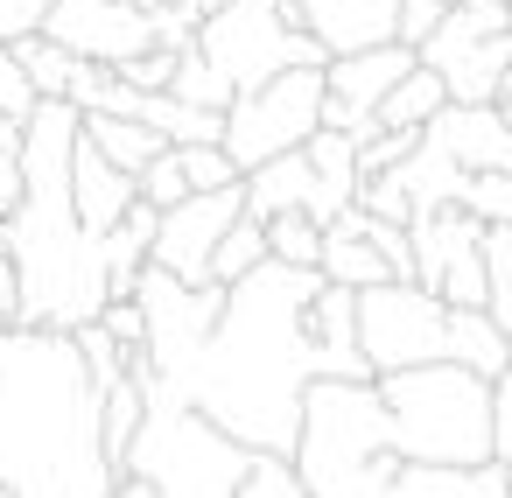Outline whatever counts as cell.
I'll return each mask as SVG.
<instances>
[{"instance_id": "obj_1", "label": "cell", "mask_w": 512, "mask_h": 498, "mask_svg": "<svg viewBox=\"0 0 512 498\" xmlns=\"http://www.w3.org/2000/svg\"><path fill=\"white\" fill-rule=\"evenodd\" d=\"M323 274L316 267H281L267 260L239 288H225V316L211 323L204 351L176 372L155 379L183 407H197L218 435H232L253 456H295L302 442V400L323 379V351L309 337V302Z\"/></svg>"}, {"instance_id": "obj_2", "label": "cell", "mask_w": 512, "mask_h": 498, "mask_svg": "<svg viewBox=\"0 0 512 498\" xmlns=\"http://www.w3.org/2000/svg\"><path fill=\"white\" fill-rule=\"evenodd\" d=\"M0 484L15 498H113L120 484L99 442V386L64 330H0Z\"/></svg>"}, {"instance_id": "obj_3", "label": "cell", "mask_w": 512, "mask_h": 498, "mask_svg": "<svg viewBox=\"0 0 512 498\" xmlns=\"http://www.w3.org/2000/svg\"><path fill=\"white\" fill-rule=\"evenodd\" d=\"M85 113L71 99H43L29 113L22 141V204L8 211L0 246L15 253L22 274V323L29 330H85L106 316V239L78 225L71 204V155H78Z\"/></svg>"}, {"instance_id": "obj_4", "label": "cell", "mask_w": 512, "mask_h": 498, "mask_svg": "<svg viewBox=\"0 0 512 498\" xmlns=\"http://www.w3.org/2000/svg\"><path fill=\"white\" fill-rule=\"evenodd\" d=\"M295 470H302L309 498H512V477L498 463L456 470V463L393 456L386 407H379L372 379H316L309 386Z\"/></svg>"}, {"instance_id": "obj_5", "label": "cell", "mask_w": 512, "mask_h": 498, "mask_svg": "<svg viewBox=\"0 0 512 498\" xmlns=\"http://www.w3.org/2000/svg\"><path fill=\"white\" fill-rule=\"evenodd\" d=\"M372 386H379V407H386L393 456H407V463H456V470L491 463V442H498L491 379H477V372L442 358V365L379 372Z\"/></svg>"}, {"instance_id": "obj_6", "label": "cell", "mask_w": 512, "mask_h": 498, "mask_svg": "<svg viewBox=\"0 0 512 498\" xmlns=\"http://www.w3.org/2000/svg\"><path fill=\"white\" fill-rule=\"evenodd\" d=\"M197 57L232 85V92H260L288 71H323L330 50L281 8V0H232V8L197 22Z\"/></svg>"}, {"instance_id": "obj_7", "label": "cell", "mask_w": 512, "mask_h": 498, "mask_svg": "<svg viewBox=\"0 0 512 498\" xmlns=\"http://www.w3.org/2000/svg\"><path fill=\"white\" fill-rule=\"evenodd\" d=\"M421 64L449 85V106H491L512 71V15L505 0H456L421 43Z\"/></svg>"}, {"instance_id": "obj_8", "label": "cell", "mask_w": 512, "mask_h": 498, "mask_svg": "<svg viewBox=\"0 0 512 498\" xmlns=\"http://www.w3.org/2000/svg\"><path fill=\"white\" fill-rule=\"evenodd\" d=\"M358 351H365L372 372L442 365L449 358V302L421 281L358 288Z\"/></svg>"}, {"instance_id": "obj_9", "label": "cell", "mask_w": 512, "mask_h": 498, "mask_svg": "<svg viewBox=\"0 0 512 498\" xmlns=\"http://www.w3.org/2000/svg\"><path fill=\"white\" fill-rule=\"evenodd\" d=\"M323 127V71H288L260 92H239L225 113V155L239 176H253L274 155L309 148V134Z\"/></svg>"}, {"instance_id": "obj_10", "label": "cell", "mask_w": 512, "mask_h": 498, "mask_svg": "<svg viewBox=\"0 0 512 498\" xmlns=\"http://www.w3.org/2000/svg\"><path fill=\"white\" fill-rule=\"evenodd\" d=\"M134 302H141V316H148V344H141V358H148L155 379H176V372L204 351L211 323L225 316V288H218V281L190 288V281H176V274H162V267L141 274Z\"/></svg>"}, {"instance_id": "obj_11", "label": "cell", "mask_w": 512, "mask_h": 498, "mask_svg": "<svg viewBox=\"0 0 512 498\" xmlns=\"http://www.w3.org/2000/svg\"><path fill=\"white\" fill-rule=\"evenodd\" d=\"M407 232H414V281L435 288L449 309H484V295H491L484 225L463 204H449V211H421Z\"/></svg>"}, {"instance_id": "obj_12", "label": "cell", "mask_w": 512, "mask_h": 498, "mask_svg": "<svg viewBox=\"0 0 512 498\" xmlns=\"http://www.w3.org/2000/svg\"><path fill=\"white\" fill-rule=\"evenodd\" d=\"M414 64H421L414 43H379V50H358V57H330V64H323V127H337V134H351V141H372L386 92H393Z\"/></svg>"}, {"instance_id": "obj_13", "label": "cell", "mask_w": 512, "mask_h": 498, "mask_svg": "<svg viewBox=\"0 0 512 498\" xmlns=\"http://www.w3.org/2000/svg\"><path fill=\"white\" fill-rule=\"evenodd\" d=\"M43 36L64 43L85 64L127 71L134 57L155 50V8H127V0H57L43 15Z\"/></svg>"}, {"instance_id": "obj_14", "label": "cell", "mask_w": 512, "mask_h": 498, "mask_svg": "<svg viewBox=\"0 0 512 498\" xmlns=\"http://www.w3.org/2000/svg\"><path fill=\"white\" fill-rule=\"evenodd\" d=\"M239 218H246V183L183 197L176 211H162V225H155V260H148V267H162V274L204 288V281H211V253H218V239H225Z\"/></svg>"}, {"instance_id": "obj_15", "label": "cell", "mask_w": 512, "mask_h": 498, "mask_svg": "<svg viewBox=\"0 0 512 498\" xmlns=\"http://www.w3.org/2000/svg\"><path fill=\"white\" fill-rule=\"evenodd\" d=\"M428 141L463 176H512V120L498 106H442L428 120Z\"/></svg>"}, {"instance_id": "obj_16", "label": "cell", "mask_w": 512, "mask_h": 498, "mask_svg": "<svg viewBox=\"0 0 512 498\" xmlns=\"http://www.w3.org/2000/svg\"><path fill=\"white\" fill-rule=\"evenodd\" d=\"M71 204H78V225H85L92 239H106V232L141 204V183H134L127 169H113V162L78 134V155H71Z\"/></svg>"}, {"instance_id": "obj_17", "label": "cell", "mask_w": 512, "mask_h": 498, "mask_svg": "<svg viewBox=\"0 0 512 498\" xmlns=\"http://www.w3.org/2000/svg\"><path fill=\"white\" fill-rule=\"evenodd\" d=\"M316 274L337 281V288H379V281H400V274L386 267V253L365 239V211H358V204H351L344 218L323 225V260H316Z\"/></svg>"}, {"instance_id": "obj_18", "label": "cell", "mask_w": 512, "mask_h": 498, "mask_svg": "<svg viewBox=\"0 0 512 498\" xmlns=\"http://www.w3.org/2000/svg\"><path fill=\"white\" fill-rule=\"evenodd\" d=\"M330 57H358L379 43H400V0H337V8L309 29Z\"/></svg>"}, {"instance_id": "obj_19", "label": "cell", "mask_w": 512, "mask_h": 498, "mask_svg": "<svg viewBox=\"0 0 512 498\" xmlns=\"http://www.w3.org/2000/svg\"><path fill=\"white\" fill-rule=\"evenodd\" d=\"M449 365H463L477 379H505L512 337L491 323V309H449Z\"/></svg>"}, {"instance_id": "obj_20", "label": "cell", "mask_w": 512, "mask_h": 498, "mask_svg": "<svg viewBox=\"0 0 512 498\" xmlns=\"http://www.w3.org/2000/svg\"><path fill=\"white\" fill-rule=\"evenodd\" d=\"M386 176H400V190L414 197V218H421V211H449V204H463V183H470V176H463L428 134H421V148H414L400 169H386Z\"/></svg>"}, {"instance_id": "obj_21", "label": "cell", "mask_w": 512, "mask_h": 498, "mask_svg": "<svg viewBox=\"0 0 512 498\" xmlns=\"http://www.w3.org/2000/svg\"><path fill=\"white\" fill-rule=\"evenodd\" d=\"M85 141H92V148H99L113 169H127L134 183H141V169H148V162L169 148V141H162L148 120H127V113H85Z\"/></svg>"}, {"instance_id": "obj_22", "label": "cell", "mask_w": 512, "mask_h": 498, "mask_svg": "<svg viewBox=\"0 0 512 498\" xmlns=\"http://www.w3.org/2000/svg\"><path fill=\"white\" fill-rule=\"evenodd\" d=\"M449 106V85L428 71V64H414L393 92H386V106H379V127H407V134H428V120Z\"/></svg>"}, {"instance_id": "obj_23", "label": "cell", "mask_w": 512, "mask_h": 498, "mask_svg": "<svg viewBox=\"0 0 512 498\" xmlns=\"http://www.w3.org/2000/svg\"><path fill=\"white\" fill-rule=\"evenodd\" d=\"M15 57H22V71H29V85H36V99H71V85H78V71H85V57H71L64 43H50L43 29L36 36H22L15 43Z\"/></svg>"}, {"instance_id": "obj_24", "label": "cell", "mask_w": 512, "mask_h": 498, "mask_svg": "<svg viewBox=\"0 0 512 498\" xmlns=\"http://www.w3.org/2000/svg\"><path fill=\"white\" fill-rule=\"evenodd\" d=\"M267 260H274V253H267V225H260V218H239V225L218 239V253H211V281H218V288H239V281L260 274Z\"/></svg>"}, {"instance_id": "obj_25", "label": "cell", "mask_w": 512, "mask_h": 498, "mask_svg": "<svg viewBox=\"0 0 512 498\" xmlns=\"http://www.w3.org/2000/svg\"><path fill=\"white\" fill-rule=\"evenodd\" d=\"M267 253L281 267H316L323 260V225L309 211H281V218H267Z\"/></svg>"}, {"instance_id": "obj_26", "label": "cell", "mask_w": 512, "mask_h": 498, "mask_svg": "<svg viewBox=\"0 0 512 498\" xmlns=\"http://www.w3.org/2000/svg\"><path fill=\"white\" fill-rule=\"evenodd\" d=\"M169 92H176V99H190V106H211V113H232V99H239V92H232V85H225L197 50H183V57H176V85H169Z\"/></svg>"}, {"instance_id": "obj_27", "label": "cell", "mask_w": 512, "mask_h": 498, "mask_svg": "<svg viewBox=\"0 0 512 498\" xmlns=\"http://www.w3.org/2000/svg\"><path fill=\"white\" fill-rule=\"evenodd\" d=\"M232 498H309V484H302L295 456H253Z\"/></svg>"}, {"instance_id": "obj_28", "label": "cell", "mask_w": 512, "mask_h": 498, "mask_svg": "<svg viewBox=\"0 0 512 498\" xmlns=\"http://www.w3.org/2000/svg\"><path fill=\"white\" fill-rule=\"evenodd\" d=\"M183 197H197V190H190V176H183V155H176V148H162V155L141 169V204H155V211H176Z\"/></svg>"}, {"instance_id": "obj_29", "label": "cell", "mask_w": 512, "mask_h": 498, "mask_svg": "<svg viewBox=\"0 0 512 498\" xmlns=\"http://www.w3.org/2000/svg\"><path fill=\"white\" fill-rule=\"evenodd\" d=\"M176 155H183V176H190V190H232V183H246V176L232 169L225 141H204V148H176Z\"/></svg>"}, {"instance_id": "obj_30", "label": "cell", "mask_w": 512, "mask_h": 498, "mask_svg": "<svg viewBox=\"0 0 512 498\" xmlns=\"http://www.w3.org/2000/svg\"><path fill=\"white\" fill-rule=\"evenodd\" d=\"M36 106H43V99H36L29 71H22L15 43H0V120H22V127H29V113H36Z\"/></svg>"}, {"instance_id": "obj_31", "label": "cell", "mask_w": 512, "mask_h": 498, "mask_svg": "<svg viewBox=\"0 0 512 498\" xmlns=\"http://www.w3.org/2000/svg\"><path fill=\"white\" fill-rule=\"evenodd\" d=\"M414 148H421V134H407V127H379L372 141H358V176H386V169H400Z\"/></svg>"}, {"instance_id": "obj_32", "label": "cell", "mask_w": 512, "mask_h": 498, "mask_svg": "<svg viewBox=\"0 0 512 498\" xmlns=\"http://www.w3.org/2000/svg\"><path fill=\"white\" fill-rule=\"evenodd\" d=\"M463 211L477 225H512V176H470L463 183Z\"/></svg>"}, {"instance_id": "obj_33", "label": "cell", "mask_w": 512, "mask_h": 498, "mask_svg": "<svg viewBox=\"0 0 512 498\" xmlns=\"http://www.w3.org/2000/svg\"><path fill=\"white\" fill-rule=\"evenodd\" d=\"M358 204L372 218H386V225H414V197L400 190V176H365L358 183Z\"/></svg>"}, {"instance_id": "obj_34", "label": "cell", "mask_w": 512, "mask_h": 498, "mask_svg": "<svg viewBox=\"0 0 512 498\" xmlns=\"http://www.w3.org/2000/svg\"><path fill=\"white\" fill-rule=\"evenodd\" d=\"M449 8H456V0H400V43H414V50H421Z\"/></svg>"}, {"instance_id": "obj_35", "label": "cell", "mask_w": 512, "mask_h": 498, "mask_svg": "<svg viewBox=\"0 0 512 498\" xmlns=\"http://www.w3.org/2000/svg\"><path fill=\"white\" fill-rule=\"evenodd\" d=\"M50 8H57V0H0V43H22V36H36Z\"/></svg>"}, {"instance_id": "obj_36", "label": "cell", "mask_w": 512, "mask_h": 498, "mask_svg": "<svg viewBox=\"0 0 512 498\" xmlns=\"http://www.w3.org/2000/svg\"><path fill=\"white\" fill-rule=\"evenodd\" d=\"M120 78H127L134 92H169V85H176V50H148V57H134Z\"/></svg>"}, {"instance_id": "obj_37", "label": "cell", "mask_w": 512, "mask_h": 498, "mask_svg": "<svg viewBox=\"0 0 512 498\" xmlns=\"http://www.w3.org/2000/svg\"><path fill=\"white\" fill-rule=\"evenodd\" d=\"M99 323H106L127 351H141V344H148V316H141V302H106V316H99Z\"/></svg>"}, {"instance_id": "obj_38", "label": "cell", "mask_w": 512, "mask_h": 498, "mask_svg": "<svg viewBox=\"0 0 512 498\" xmlns=\"http://www.w3.org/2000/svg\"><path fill=\"white\" fill-rule=\"evenodd\" d=\"M22 323V274H15V253L0 246V330Z\"/></svg>"}, {"instance_id": "obj_39", "label": "cell", "mask_w": 512, "mask_h": 498, "mask_svg": "<svg viewBox=\"0 0 512 498\" xmlns=\"http://www.w3.org/2000/svg\"><path fill=\"white\" fill-rule=\"evenodd\" d=\"M22 204V155L0 148V211H15Z\"/></svg>"}, {"instance_id": "obj_40", "label": "cell", "mask_w": 512, "mask_h": 498, "mask_svg": "<svg viewBox=\"0 0 512 498\" xmlns=\"http://www.w3.org/2000/svg\"><path fill=\"white\" fill-rule=\"evenodd\" d=\"M281 8H288V15H295L302 29H316V22H323V15L337 8V0H281Z\"/></svg>"}, {"instance_id": "obj_41", "label": "cell", "mask_w": 512, "mask_h": 498, "mask_svg": "<svg viewBox=\"0 0 512 498\" xmlns=\"http://www.w3.org/2000/svg\"><path fill=\"white\" fill-rule=\"evenodd\" d=\"M218 8H232V0H183V15H197V22H204V15H218Z\"/></svg>"}, {"instance_id": "obj_42", "label": "cell", "mask_w": 512, "mask_h": 498, "mask_svg": "<svg viewBox=\"0 0 512 498\" xmlns=\"http://www.w3.org/2000/svg\"><path fill=\"white\" fill-rule=\"evenodd\" d=\"M491 106H498V113L512 120V71H505V85H498V99H491Z\"/></svg>"}, {"instance_id": "obj_43", "label": "cell", "mask_w": 512, "mask_h": 498, "mask_svg": "<svg viewBox=\"0 0 512 498\" xmlns=\"http://www.w3.org/2000/svg\"><path fill=\"white\" fill-rule=\"evenodd\" d=\"M127 8H162V0H127Z\"/></svg>"}, {"instance_id": "obj_44", "label": "cell", "mask_w": 512, "mask_h": 498, "mask_svg": "<svg viewBox=\"0 0 512 498\" xmlns=\"http://www.w3.org/2000/svg\"><path fill=\"white\" fill-rule=\"evenodd\" d=\"M0 498H15V491H8V484H0Z\"/></svg>"}, {"instance_id": "obj_45", "label": "cell", "mask_w": 512, "mask_h": 498, "mask_svg": "<svg viewBox=\"0 0 512 498\" xmlns=\"http://www.w3.org/2000/svg\"><path fill=\"white\" fill-rule=\"evenodd\" d=\"M505 15H512V0H505Z\"/></svg>"}]
</instances>
